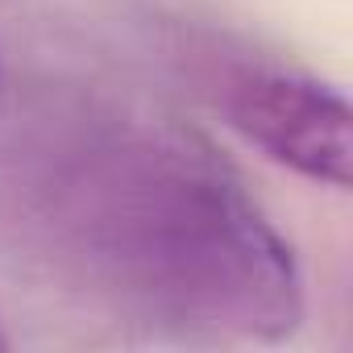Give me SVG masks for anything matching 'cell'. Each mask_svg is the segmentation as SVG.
Segmentation results:
<instances>
[{
	"label": "cell",
	"instance_id": "7a4b0ae2",
	"mask_svg": "<svg viewBox=\"0 0 353 353\" xmlns=\"http://www.w3.org/2000/svg\"><path fill=\"white\" fill-rule=\"evenodd\" d=\"M183 63L204 100L266 158L320 188L349 183V108L336 88L221 38L188 42Z\"/></svg>",
	"mask_w": 353,
	"mask_h": 353
},
{
	"label": "cell",
	"instance_id": "3957f363",
	"mask_svg": "<svg viewBox=\"0 0 353 353\" xmlns=\"http://www.w3.org/2000/svg\"><path fill=\"white\" fill-rule=\"evenodd\" d=\"M0 349H9V332H5V324H0Z\"/></svg>",
	"mask_w": 353,
	"mask_h": 353
},
{
	"label": "cell",
	"instance_id": "6da1fadb",
	"mask_svg": "<svg viewBox=\"0 0 353 353\" xmlns=\"http://www.w3.org/2000/svg\"><path fill=\"white\" fill-rule=\"evenodd\" d=\"M21 229L59 274L158 328L279 341L303 270L241 174L192 129L112 100L34 117L13 150Z\"/></svg>",
	"mask_w": 353,
	"mask_h": 353
}]
</instances>
